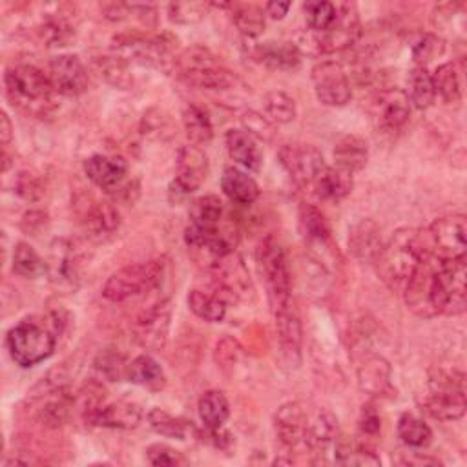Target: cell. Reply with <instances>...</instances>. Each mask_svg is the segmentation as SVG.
Returning <instances> with one entry per match:
<instances>
[{
    "mask_svg": "<svg viewBox=\"0 0 467 467\" xmlns=\"http://www.w3.org/2000/svg\"><path fill=\"white\" fill-rule=\"evenodd\" d=\"M232 20L244 38H257L265 31V9L255 4H232Z\"/></svg>",
    "mask_w": 467,
    "mask_h": 467,
    "instance_id": "cell-40",
    "label": "cell"
},
{
    "mask_svg": "<svg viewBox=\"0 0 467 467\" xmlns=\"http://www.w3.org/2000/svg\"><path fill=\"white\" fill-rule=\"evenodd\" d=\"M337 18L325 33H312V46L319 53L343 51L354 46L361 35V22L358 11L352 4H336Z\"/></svg>",
    "mask_w": 467,
    "mask_h": 467,
    "instance_id": "cell-16",
    "label": "cell"
},
{
    "mask_svg": "<svg viewBox=\"0 0 467 467\" xmlns=\"http://www.w3.org/2000/svg\"><path fill=\"white\" fill-rule=\"evenodd\" d=\"M197 410L206 429H221L230 416V403L223 390H206L199 400Z\"/></svg>",
    "mask_w": 467,
    "mask_h": 467,
    "instance_id": "cell-38",
    "label": "cell"
},
{
    "mask_svg": "<svg viewBox=\"0 0 467 467\" xmlns=\"http://www.w3.org/2000/svg\"><path fill=\"white\" fill-rule=\"evenodd\" d=\"M243 124L248 133H252L255 139H261V140H268L274 133L272 131L274 124L266 117H263L261 113H255V111H246L243 115Z\"/></svg>",
    "mask_w": 467,
    "mask_h": 467,
    "instance_id": "cell-55",
    "label": "cell"
},
{
    "mask_svg": "<svg viewBox=\"0 0 467 467\" xmlns=\"http://www.w3.org/2000/svg\"><path fill=\"white\" fill-rule=\"evenodd\" d=\"M146 418H148L150 427L161 436L175 438V440H186V436H188V429H190L188 423L161 407L150 409Z\"/></svg>",
    "mask_w": 467,
    "mask_h": 467,
    "instance_id": "cell-46",
    "label": "cell"
},
{
    "mask_svg": "<svg viewBox=\"0 0 467 467\" xmlns=\"http://www.w3.org/2000/svg\"><path fill=\"white\" fill-rule=\"evenodd\" d=\"M332 155H334V162L337 168L354 175L356 171L365 168V164L368 161V146H367L365 139H361L359 135L348 133L336 140Z\"/></svg>",
    "mask_w": 467,
    "mask_h": 467,
    "instance_id": "cell-28",
    "label": "cell"
},
{
    "mask_svg": "<svg viewBox=\"0 0 467 467\" xmlns=\"http://www.w3.org/2000/svg\"><path fill=\"white\" fill-rule=\"evenodd\" d=\"M421 409L440 421H454L465 414V374L460 368L432 367L429 370L427 392L420 401Z\"/></svg>",
    "mask_w": 467,
    "mask_h": 467,
    "instance_id": "cell-3",
    "label": "cell"
},
{
    "mask_svg": "<svg viewBox=\"0 0 467 467\" xmlns=\"http://www.w3.org/2000/svg\"><path fill=\"white\" fill-rule=\"evenodd\" d=\"M252 57L259 64L277 71H292L301 64L299 46L288 40L263 42L252 49Z\"/></svg>",
    "mask_w": 467,
    "mask_h": 467,
    "instance_id": "cell-27",
    "label": "cell"
},
{
    "mask_svg": "<svg viewBox=\"0 0 467 467\" xmlns=\"http://www.w3.org/2000/svg\"><path fill=\"white\" fill-rule=\"evenodd\" d=\"M224 144L230 159L246 171H259L263 164V151L257 139L244 128H232L224 135Z\"/></svg>",
    "mask_w": 467,
    "mask_h": 467,
    "instance_id": "cell-25",
    "label": "cell"
},
{
    "mask_svg": "<svg viewBox=\"0 0 467 467\" xmlns=\"http://www.w3.org/2000/svg\"><path fill=\"white\" fill-rule=\"evenodd\" d=\"M210 162L201 146L184 144L177 151L175 162V179L168 186L170 202L177 204L193 193L202 181L208 177Z\"/></svg>",
    "mask_w": 467,
    "mask_h": 467,
    "instance_id": "cell-9",
    "label": "cell"
},
{
    "mask_svg": "<svg viewBox=\"0 0 467 467\" xmlns=\"http://www.w3.org/2000/svg\"><path fill=\"white\" fill-rule=\"evenodd\" d=\"M13 190L18 197H22L24 201H29V202H35L44 195L42 181L35 173H29V171H20L16 175Z\"/></svg>",
    "mask_w": 467,
    "mask_h": 467,
    "instance_id": "cell-53",
    "label": "cell"
},
{
    "mask_svg": "<svg viewBox=\"0 0 467 467\" xmlns=\"http://www.w3.org/2000/svg\"><path fill=\"white\" fill-rule=\"evenodd\" d=\"M173 67L184 84L199 89L228 91L239 82L237 75L202 46L184 49L179 57H175Z\"/></svg>",
    "mask_w": 467,
    "mask_h": 467,
    "instance_id": "cell-4",
    "label": "cell"
},
{
    "mask_svg": "<svg viewBox=\"0 0 467 467\" xmlns=\"http://www.w3.org/2000/svg\"><path fill=\"white\" fill-rule=\"evenodd\" d=\"M13 272L26 279H35L46 272V261L29 243H16L13 250Z\"/></svg>",
    "mask_w": 467,
    "mask_h": 467,
    "instance_id": "cell-42",
    "label": "cell"
},
{
    "mask_svg": "<svg viewBox=\"0 0 467 467\" xmlns=\"http://www.w3.org/2000/svg\"><path fill=\"white\" fill-rule=\"evenodd\" d=\"M274 321H275V332H277L283 352L286 356H297L303 341V330H301L297 310L290 306V308L274 312Z\"/></svg>",
    "mask_w": 467,
    "mask_h": 467,
    "instance_id": "cell-33",
    "label": "cell"
},
{
    "mask_svg": "<svg viewBox=\"0 0 467 467\" xmlns=\"http://www.w3.org/2000/svg\"><path fill=\"white\" fill-rule=\"evenodd\" d=\"M0 140H2L4 148H7L9 142L13 140V124L5 111L0 113Z\"/></svg>",
    "mask_w": 467,
    "mask_h": 467,
    "instance_id": "cell-60",
    "label": "cell"
},
{
    "mask_svg": "<svg viewBox=\"0 0 467 467\" xmlns=\"http://www.w3.org/2000/svg\"><path fill=\"white\" fill-rule=\"evenodd\" d=\"M299 232L308 244H327L330 239V224L327 215L310 202H303L297 212Z\"/></svg>",
    "mask_w": 467,
    "mask_h": 467,
    "instance_id": "cell-32",
    "label": "cell"
},
{
    "mask_svg": "<svg viewBox=\"0 0 467 467\" xmlns=\"http://www.w3.org/2000/svg\"><path fill=\"white\" fill-rule=\"evenodd\" d=\"M308 410L299 401L283 403L274 414V432L281 445L292 449L303 443Z\"/></svg>",
    "mask_w": 467,
    "mask_h": 467,
    "instance_id": "cell-20",
    "label": "cell"
},
{
    "mask_svg": "<svg viewBox=\"0 0 467 467\" xmlns=\"http://www.w3.org/2000/svg\"><path fill=\"white\" fill-rule=\"evenodd\" d=\"M400 465H416V467H425V465H440L441 462L438 458H432V456H427V454H418V452H412L405 458H400L396 460Z\"/></svg>",
    "mask_w": 467,
    "mask_h": 467,
    "instance_id": "cell-57",
    "label": "cell"
},
{
    "mask_svg": "<svg viewBox=\"0 0 467 467\" xmlns=\"http://www.w3.org/2000/svg\"><path fill=\"white\" fill-rule=\"evenodd\" d=\"M431 254L441 261L462 259L467 250V221L465 215H445L429 226Z\"/></svg>",
    "mask_w": 467,
    "mask_h": 467,
    "instance_id": "cell-12",
    "label": "cell"
},
{
    "mask_svg": "<svg viewBox=\"0 0 467 467\" xmlns=\"http://www.w3.org/2000/svg\"><path fill=\"white\" fill-rule=\"evenodd\" d=\"M396 432H398V438L405 445L414 447V449L427 447L431 443V440H432L431 427L421 418H418V416H414L410 412H403L398 418Z\"/></svg>",
    "mask_w": 467,
    "mask_h": 467,
    "instance_id": "cell-41",
    "label": "cell"
},
{
    "mask_svg": "<svg viewBox=\"0 0 467 467\" xmlns=\"http://www.w3.org/2000/svg\"><path fill=\"white\" fill-rule=\"evenodd\" d=\"M348 250L350 254L363 261V263H374L379 250L383 248V237L381 228L372 219H361L348 230Z\"/></svg>",
    "mask_w": 467,
    "mask_h": 467,
    "instance_id": "cell-24",
    "label": "cell"
},
{
    "mask_svg": "<svg viewBox=\"0 0 467 467\" xmlns=\"http://www.w3.org/2000/svg\"><path fill=\"white\" fill-rule=\"evenodd\" d=\"M84 173L100 190H117L128 173V162L117 155H91L84 161Z\"/></svg>",
    "mask_w": 467,
    "mask_h": 467,
    "instance_id": "cell-22",
    "label": "cell"
},
{
    "mask_svg": "<svg viewBox=\"0 0 467 467\" xmlns=\"http://www.w3.org/2000/svg\"><path fill=\"white\" fill-rule=\"evenodd\" d=\"M188 308L206 323H219L226 316L228 303L212 290L193 288L188 292Z\"/></svg>",
    "mask_w": 467,
    "mask_h": 467,
    "instance_id": "cell-35",
    "label": "cell"
},
{
    "mask_svg": "<svg viewBox=\"0 0 467 467\" xmlns=\"http://www.w3.org/2000/svg\"><path fill=\"white\" fill-rule=\"evenodd\" d=\"M334 460L339 465H359V467H376L381 463L379 456L368 443L337 436L334 441Z\"/></svg>",
    "mask_w": 467,
    "mask_h": 467,
    "instance_id": "cell-30",
    "label": "cell"
},
{
    "mask_svg": "<svg viewBox=\"0 0 467 467\" xmlns=\"http://www.w3.org/2000/svg\"><path fill=\"white\" fill-rule=\"evenodd\" d=\"M290 2H281V0H275V2H268V4H265V15L266 16H270L272 20H281V18H285L286 16V13H288V9H290Z\"/></svg>",
    "mask_w": 467,
    "mask_h": 467,
    "instance_id": "cell-59",
    "label": "cell"
},
{
    "mask_svg": "<svg viewBox=\"0 0 467 467\" xmlns=\"http://www.w3.org/2000/svg\"><path fill=\"white\" fill-rule=\"evenodd\" d=\"M405 95H407L410 106H414L418 109H425L434 102L436 91H434V84H432V75L429 73L427 67L414 66L409 71Z\"/></svg>",
    "mask_w": 467,
    "mask_h": 467,
    "instance_id": "cell-37",
    "label": "cell"
},
{
    "mask_svg": "<svg viewBox=\"0 0 467 467\" xmlns=\"http://www.w3.org/2000/svg\"><path fill=\"white\" fill-rule=\"evenodd\" d=\"M57 330L51 316L46 319L27 317L15 325L5 336V347L11 359L20 367H33L47 359L57 345Z\"/></svg>",
    "mask_w": 467,
    "mask_h": 467,
    "instance_id": "cell-5",
    "label": "cell"
},
{
    "mask_svg": "<svg viewBox=\"0 0 467 467\" xmlns=\"http://www.w3.org/2000/svg\"><path fill=\"white\" fill-rule=\"evenodd\" d=\"M312 84L317 100L325 106L339 108L352 99V88L343 66L336 60H321L312 71Z\"/></svg>",
    "mask_w": 467,
    "mask_h": 467,
    "instance_id": "cell-15",
    "label": "cell"
},
{
    "mask_svg": "<svg viewBox=\"0 0 467 467\" xmlns=\"http://www.w3.org/2000/svg\"><path fill=\"white\" fill-rule=\"evenodd\" d=\"M144 124H146V131L148 135H161L162 130H166V124H168V119L166 117H161V111H157V117H151L150 113L144 115Z\"/></svg>",
    "mask_w": 467,
    "mask_h": 467,
    "instance_id": "cell-58",
    "label": "cell"
},
{
    "mask_svg": "<svg viewBox=\"0 0 467 467\" xmlns=\"http://www.w3.org/2000/svg\"><path fill=\"white\" fill-rule=\"evenodd\" d=\"M206 13V5L201 2H177L168 5V16L175 24L199 22Z\"/></svg>",
    "mask_w": 467,
    "mask_h": 467,
    "instance_id": "cell-52",
    "label": "cell"
},
{
    "mask_svg": "<svg viewBox=\"0 0 467 467\" xmlns=\"http://www.w3.org/2000/svg\"><path fill=\"white\" fill-rule=\"evenodd\" d=\"M46 272L53 286L64 292H71L78 286V255L75 244L67 239H55L51 243L49 257L46 261Z\"/></svg>",
    "mask_w": 467,
    "mask_h": 467,
    "instance_id": "cell-18",
    "label": "cell"
},
{
    "mask_svg": "<svg viewBox=\"0 0 467 467\" xmlns=\"http://www.w3.org/2000/svg\"><path fill=\"white\" fill-rule=\"evenodd\" d=\"M164 270L166 261L162 257L128 265L108 277L102 286V296L111 303H122L135 296L146 294L161 283Z\"/></svg>",
    "mask_w": 467,
    "mask_h": 467,
    "instance_id": "cell-7",
    "label": "cell"
},
{
    "mask_svg": "<svg viewBox=\"0 0 467 467\" xmlns=\"http://www.w3.org/2000/svg\"><path fill=\"white\" fill-rule=\"evenodd\" d=\"M432 75V84L436 95H440L445 102L452 104L458 102L462 97V84H460V75L454 66V62H445L440 64Z\"/></svg>",
    "mask_w": 467,
    "mask_h": 467,
    "instance_id": "cell-45",
    "label": "cell"
},
{
    "mask_svg": "<svg viewBox=\"0 0 467 467\" xmlns=\"http://www.w3.org/2000/svg\"><path fill=\"white\" fill-rule=\"evenodd\" d=\"M358 427H359V432L363 436H368V438L376 436L379 432L381 418H379L378 410L372 405H363L359 420H358Z\"/></svg>",
    "mask_w": 467,
    "mask_h": 467,
    "instance_id": "cell-56",
    "label": "cell"
},
{
    "mask_svg": "<svg viewBox=\"0 0 467 467\" xmlns=\"http://www.w3.org/2000/svg\"><path fill=\"white\" fill-rule=\"evenodd\" d=\"M40 35L49 46H64L73 35V26L66 15L58 13V15L47 16L42 22Z\"/></svg>",
    "mask_w": 467,
    "mask_h": 467,
    "instance_id": "cell-48",
    "label": "cell"
},
{
    "mask_svg": "<svg viewBox=\"0 0 467 467\" xmlns=\"http://www.w3.org/2000/svg\"><path fill=\"white\" fill-rule=\"evenodd\" d=\"M370 115L378 131L394 135L405 128L410 119V102L403 89L389 88L379 91L370 102Z\"/></svg>",
    "mask_w": 467,
    "mask_h": 467,
    "instance_id": "cell-17",
    "label": "cell"
},
{
    "mask_svg": "<svg viewBox=\"0 0 467 467\" xmlns=\"http://www.w3.org/2000/svg\"><path fill=\"white\" fill-rule=\"evenodd\" d=\"M306 26L312 33H325L337 18V5L325 0L306 2L303 5Z\"/></svg>",
    "mask_w": 467,
    "mask_h": 467,
    "instance_id": "cell-47",
    "label": "cell"
},
{
    "mask_svg": "<svg viewBox=\"0 0 467 467\" xmlns=\"http://www.w3.org/2000/svg\"><path fill=\"white\" fill-rule=\"evenodd\" d=\"M241 358H243V347L235 337L224 336L215 343L213 359L217 367H221L223 370H232Z\"/></svg>",
    "mask_w": 467,
    "mask_h": 467,
    "instance_id": "cell-50",
    "label": "cell"
},
{
    "mask_svg": "<svg viewBox=\"0 0 467 467\" xmlns=\"http://www.w3.org/2000/svg\"><path fill=\"white\" fill-rule=\"evenodd\" d=\"M182 128L190 144L202 146L213 137V124L208 111L197 104H188L182 109Z\"/></svg>",
    "mask_w": 467,
    "mask_h": 467,
    "instance_id": "cell-36",
    "label": "cell"
},
{
    "mask_svg": "<svg viewBox=\"0 0 467 467\" xmlns=\"http://www.w3.org/2000/svg\"><path fill=\"white\" fill-rule=\"evenodd\" d=\"M257 261L266 283L272 314L294 306L292 274L283 246L274 237L263 239L257 248Z\"/></svg>",
    "mask_w": 467,
    "mask_h": 467,
    "instance_id": "cell-6",
    "label": "cell"
},
{
    "mask_svg": "<svg viewBox=\"0 0 467 467\" xmlns=\"http://www.w3.org/2000/svg\"><path fill=\"white\" fill-rule=\"evenodd\" d=\"M5 95L13 106L33 117H46L55 108V89L46 71L33 64H13L4 73Z\"/></svg>",
    "mask_w": 467,
    "mask_h": 467,
    "instance_id": "cell-2",
    "label": "cell"
},
{
    "mask_svg": "<svg viewBox=\"0 0 467 467\" xmlns=\"http://www.w3.org/2000/svg\"><path fill=\"white\" fill-rule=\"evenodd\" d=\"M431 250L421 243V235L414 228L396 230L383 243L374 265L379 279L392 290L403 292L405 285Z\"/></svg>",
    "mask_w": 467,
    "mask_h": 467,
    "instance_id": "cell-1",
    "label": "cell"
},
{
    "mask_svg": "<svg viewBox=\"0 0 467 467\" xmlns=\"http://www.w3.org/2000/svg\"><path fill=\"white\" fill-rule=\"evenodd\" d=\"M170 319H171V306L166 299H161L150 305L131 323L133 339L144 350L164 348L170 334Z\"/></svg>",
    "mask_w": 467,
    "mask_h": 467,
    "instance_id": "cell-14",
    "label": "cell"
},
{
    "mask_svg": "<svg viewBox=\"0 0 467 467\" xmlns=\"http://www.w3.org/2000/svg\"><path fill=\"white\" fill-rule=\"evenodd\" d=\"M210 277H212V292L223 297L226 303L248 297L254 288L248 275L246 266L243 261L234 254L224 257L212 259L210 265Z\"/></svg>",
    "mask_w": 467,
    "mask_h": 467,
    "instance_id": "cell-11",
    "label": "cell"
},
{
    "mask_svg": "<svg viewBox=\"0 0 467 467\" xmlns=\"http://www.w3.org/2000/svg\"><path fill=\"white\" fill-rule=\"evenodd\" d=\"M126 379L146 389H161L166 381L164 370L150 354L135 356L126 367Z\"/></svg>",
    "mask_w": 467,
    "mask_h": 467,
    "instance_id": "cell-34",
    "label": "cell"
},
{
    "mask_svg": "<svg viewBox=\"0 0 467 467\" xmlns=\"http://www.w3.org/2000/svg\"><path fill=\"white\" fill-rule=\"evenodd\" d=\"M265 117L272 124H288L296 119V100L285 91H270L263 97Z\"/></svg>",
    "mask_w": 467,
    "mask_h": 467,
    "instance_id": "cell-43",
    "label": "cell"
},
{
    "mask_svg": "<svg viewBox=\"0 0 467 467\" xmlns=\"http://www.w3.org/2000/svg\"><path fill=\"white\" fill-rule=\"evenodd\" d=\"M277 159L285 171L299 186H312L327 166L321 151L316 146L303 142L283 144L277 151Z\"/></svg>",
    "mask_w": 467,
    "mask_h": 467,
    "instance_id": "cell-13",
    "label": "cell"
},
{
    "mask_svg": "<svg viewBox=\"0 0 467 467\" xmlns=\"http://www.w3.org/2000/svg\"><path fill=\"white\" fill-rule=\"evenodd\" d=\"M97 370L108 378L109 381H119L120 378H126V367L128 363L124 361V358L120 354L115 352H104L100 354V358L95 363Z\"/></svg>",
    "mask_w": 467,
    "mask_h": 467,
    "instance_id": "cell-54",
    "label": "cell"
},
{
    "mask_svg": "<svg viewBox=\"0 0 467 467\" xmlns=\"http://www.w3.org/2000/svg\"><path fill=\"white\" fill-rule=\"evenodd\" d=\"M75 210L78 223L89 239L97 243L108 241L119 232L120 213L111 202L100 201L89 193H80L75 197Z\"/></svg>",
    "mask_w": 467,
    "mask_h": 467,
    "instance_id": "cell-10",
    "label": "cell"
},
{
    "mask_svg": "<svg viewBox=\"0 0 467 467\" xmlns=\"http://www.w3.org/2000/svg\"><path fill=\"white\" fill-rule=\"evenodd\" d=\"M312 188L323 201H341L352 192V175L337 166H325Z\"/></svg>",
    "mask_w": 467,
    "mask_h": 467,
    "instance_id": "cell-31",
    "label": "cell"
},
{
    "mask_svg": "<svg viewBox=\"0 0 467 467\" xmlns=\"http://www.w3.org/2000/svg\"><path fill=\"white\" fill-rule=\"evenodd\" d=\"M358 387L361 392L379 398L392 390L390 365L379 354H365L358 365Z\"/></svg>",
    "mask_w": 467,
    "mask_h": 467,
    "instance_id": "cell-23",
    "label": "cell"
},
{
    "mask_svg": "<svg viewBox=\"0 0 467 467\" xmlns=\"http://www.w3.org/2000/svg\"><path fill=\"white\" fill-rule=\"evenodd\" d=\"M339 436L337 418L327 409H316L308 412L303 443L314 454H323L330 445H334L336 438Z\"/></svg>",
    "mask_w": 467,
    "mask_h": 467,
    "instance_id": "cell-21",
    "label": "cell"
},
{
    "mask_svg": "<svg viewBox=\"0 0 467 467\" xmlns=\"http://www.w3.org/2000/svg\"><path fill=\"white\" fill-rule=\"evenodd\" d=\"M445 49V42L432 33H423L420 35L414 44H412V58L416 66H427L431 60L440 57Z\"/></svg>",
    "mask_w": 467,
    "mask_h": 467,
    "instance_id": "cell-49",
    "label": "cell"
},
{
    "mask_svg": "<svg viewBox=\"0 0 467 467\" xmlns=\"http://www.w3.org/2000/svg\"><path fill=\"white\" fill-rule=\"evenodd\" d=\"M188 217H190V224L213 230L219 226L223 217V201L213 193L201 195L192 201Z\"/></svg>",
    "mask_w": 467,
    "mask_h": 467,
    "instance_id": "cell-39",
    "label": "cell"
},
{
    "mask_svg": "<svg viewBox=\"0 0 467 467\" xmlns=\"http://www.w3.org/2000/svg\"><path fill=\"white\" fill-rule=\"evenodd\" d=\"M142 420V409L135 401L119 400L104 403L86 423L108 429H135Z\"/></svg>",
    "mask_w": 467,
    "mask_h": 467,
    "instance_id": "cell-26",
    "label": "cell"
},
{
    "mask_svg": "<svg viewBox=\"0 0 467 467\" xmlns=\"http://www.w3.org/2000/svg\"><path fill=\"white\" fill-rule=\"evenodd\" d=\"M95 66H97L100 77L108 84L119 88V89H128L131 86V82H133V78L130 75V69H128V60L122 58L117 53L115 55L99 57L95 60Z\"/></svg>",
    "mask_w": 467,
    "mask_h": 467,
    "instance_id": "cell-44",
    "label": "cell"
},
{
    "mask_svg": "<svg viewBox=\"0 0 467 467\" xmlns=\"http://www.w3.org/2000/svg\"><path fill=\"white\" fill-rule=\"evenodd\" d=\"M47 77L57 93L62 95H80L86 91L89 75L86 66L77 55H57L47 62Z\"/></svg>",
    "mask_w": 467,
    "mask_h": 467,
    "instance_id": "cell-19",
    "label": "cell"
},
{
    "mask_svg": "<svg viewBox=\"0 0 467 467\" xmlns=\"http://www.w3.org/2000/svg\"><path fill=\"white\" fill-rule=\"evenodd\" d=\"M146 460L151 463V465H168V467H177V465H186L188 463V458L166 445V443H151L148 449H146Z\"/></svg>",
    "mask_w": 467,
    "mask_h": 467,
    "instance_id": "cell-51",
    "label": "cell"
},
{
    "mask_svg": "<svg viewBox=\"0 0 467 467\" xmlns=\"http://www.w3.org/2000/svg\"><path fill=\"white\" fill-rule=\"evenodd\" d=\"M221 190L223 193L237 204H252L259 197V186L248 171L235 168V166H226L221 175Z\"/></svg>",
    "mask_w": 467,
    "mask_h": 467,
    "instance_id": "cell-29",
    "label": "cell"
},
{
    "mask_svg": "<svg viewBox=\"0 0 467 467\" xmlns=\"http://www.w3.org/2000/svg\"><path fill=\"white\" fill-rule=\"evenodd\" d=\"M465 257L436 261L432 285V305L436 316H458L465 310Z\"/></svg>",
    "mask_w": 467,
    "mask_h": 467,
    "instance_id": "cell-8",
    "label": "cell"
}]
</instances>
